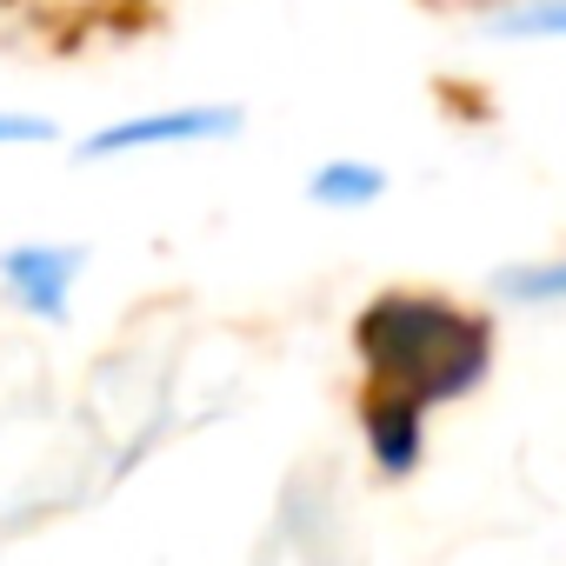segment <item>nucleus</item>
Returning <instances> with one entry per match:
<instances>
[{
  "mask_svg": "<svg viewBox=\"0 0 566 566\" xmlns=\"http://www.w3.org/2000/svg\"><path fill=\"white\" fill-rule=\"evenodd\" d=\"M354 360L367 387L407 394L427 413L473 400L493 374V321L427 287H387L354 314Z\"/></svg>",
  "mask_w": 566,
  "mask_h": 566,
  "instance_id": "f257e3e1",
  "label": "nucleus"
},
{
  "mask_svg": "<svg viewBox=\"0 0 566 566\" xmlns=\"http://www.w3.org/2000/svg\"><path fill=\"white\" fill-rule=\"evenodd\" d=\"M247 134V107L233 101H174V107H140V114H114L94 134H81V160L114 167V160H140V154H187V147H227Z\"/></svg>",
  "mask_w": 566,
  "mask_h": 566,
  "instance_id": "f03ea898",
  "label": "nucleus"
},
{
  "mask_svg": "<svg viewBox=\"0 0 566 566\" xmlns=\"http://www.w3.org/2000/svg\"><path fill=\"white\" fill-rule=\"evenodd\" d=\"M87 280V253L74 240H14L0 247V301L34 327H67Z\"/></svg>",
  "mask_w": 566,
  "mask_h": 566,
  "instance_id": "7ed1b4c3",
  "label": "nucleus"
},
{
  "mask_svg": "<svg viewBox=\"0 0 566 566\" xmlns=\"http://www.w3.org/2000/svg\"><path fill=\"white\" fill-rule=\"evenodd\" d=\"M427 407L387 387H360V447L380 480H413L427 467Z\"/></svg>",
  "mask_w": 566,
  "mask_h": 566,
  "instance_id": "20e7f679",
  "label": "nucleus"
},
{
  "mask_svg": "<svg viewBox=\"0 0 566 566\" xmlns=\"http://www.w3.org/2000/svg\"><path fill=\"white\" fill-rule=\"evenodd\" d=\"M387 187H394V180H387L380 160H367V154H327V160L307 174V207L354 220V213H374V207L387 200Z\"/></svg>",
  "mask_w": 566,
  "mask_h": 566,
  "instance_id": "39448f33",
  "label": "nucleus"
},
{
  "mask_svg": "<svg viewBox=\"0 0 566 566\" xmlns=\"http://www.w3.org/2000/svg\"><path fill=\"white\" fill-rule=\"evenodd\" d=\"M480 34L506 48H566V0H486Z\"/></svg>",
  "mask_w": 566,
  "mask_h": 566,
  "instance_id": "423d86ee",
  "label": "nucleus"
},
{
  "mask_svg": "<svg viewBox=\"0 0 566 566\" xmlns=\"http://www.w3.org/2000/svg\"><path fill=\"white\" fill-rule=\"evenodd\" d=\"M493 301L513 314H553L566 307V253H539V260H513L493 273Z\"/></svg>",
  "mask_w": 566,
  "mask_h": 566,
  "instance_id": "0eeeda50",
  "label": "nucleus"
},
{
  "mask_svg": "<svg viewBox=\"0 0 566 566\" xmlns=\"http://www.w3.org/2000/svg\"><path fill=\"white\" fill-rule=\"evenodd\" d=\"M61 127L48 114H21V107H0V154H21V147H54Z\"/></svg>",
  "mask_w": 566,
  "mask_h": 566,
  "instance_id": "6e6552de",
  "label": "nucleus"
},
{
  "mask_svg": "<svg viewBox=\"0 0 566 566\" xmlns=\"http://www.w3.org/2000/svg\"><path fill=\"white\" fill-rule=\"evenodd\" d=\"M34 14H81V8H101V0H28Z\"/></svg>",
  "mask_w": 566,
  "mask_h": 566,
  "instance_id": "1a4fd4ad",
  "label": "nucleus"
}]
</instances>
